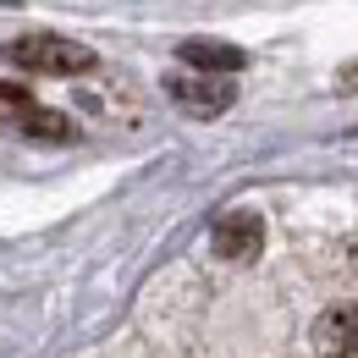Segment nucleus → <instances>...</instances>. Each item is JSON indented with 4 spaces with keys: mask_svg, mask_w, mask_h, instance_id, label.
Wrapping results in <instances>:
<instances>
[{
    "mask_svg": "<svg viewBox=\"0 0 358 358\" xmlns=\"http://www.w3.org/2000/svg\"><path fill=\"white\" fill-rule=\"evenodd\" d=\"M314 353L320 358H358V303H336L314 320Z\"/></svg>",
    "mask_w": 358,
    "mask_h": 358,
    "instance_id": "obj_3",
    "label": "nucleus"
},
{
    "mask_svg": "<svg viewBox=\"0 0 358 358\" xmlns=\"http://www.w3.org/2000/svg\"><path fill=\"white\" fill-rule=\"evenodd\" d=\"M182 61L199 66V72H237V66H243V50H231V45H182Z\"/></svg>",
    "mask_w": 358,
    "mask_h": 358,
    "instance_id": "obj_6",
    "label": "nucleus"
},
{
    "mask_svg": "<svg viewBox=\"0 0 358 358\" xmlns=\"http://www.w3.org/2000/svg\"><path fill=\"white\" fill-rule=\"evenodd\" d=\"M166 94L193 116H221L231 105V83H210V78H166Z\"/></svg>",
    "mask_w": 358,
    "mask_h": 358,
    "instance_id": "obj_5",
    "label": "nucleus"
},
{
    "mask_svg": "<svg viewBox=\"0 0 358 358\" xmlns=\"http://www.w3.org/2000/svg\"><path fill=\"white\" fill-rule=\"evenodd\" d=\"M210 243H215V254H221V259H254V254H259V243H265V221H259L254 210H231V215L215 221Z\"/></svg>",
    "mask_w": 358,
    "mask_h": 358,
    "instance_id": "obj_4",
    "label": "nucleus"
},
{
    "mask_svg": "<svg viewBox=\"0 0 358 358\" xmlns=\"http://www.w3.org/2000/svg\"><path fill=\"white\" fill-rule=\"evenodd\" d=\"M342 254H348V270H353V275H358V231H353V237H348V248H342Z\"/></svg>",
    "mask_w": 358,
    "mask_h": 358,
    "instance_id": "obj_7",
    "label": "nucleus"
},
{
    "mask_svg": "<svg viewBox=\"0 0 358 358\" xmlns=\"http://www.w3.org/2000/svg\"><path fill=\"white\" fill-rule=\"evenodd\" d=\"M6 61L22 66V72H39V78H83L94 72V50L78 39H61V34H28V39H11Z\"/></svg>",
    "mask_w": 358,
    "mask_h": 358,
    "instance_id": "obj_1",
    "label": "nucleus"
},
{
    "mask_svg": "<svg viewBox=\"0 0 358 358\" xmlns=\"http://www.w3.org/2000/svg\"><path fill=\"white\" fill-rule=\"evenodd\" d=\"M0 127L6 133H22V138H39V143H66V138L78 133L66 116H55L50 105H39L28 89H17V83H0Z\"/></svg>",
    "mask_w": 358,
    "mask_h": 358,
    "instance_id": "obj_2",
    "label": "nucleus"
},
{
    "mask_svg": "<svg viewBox=\"0 0 358 358\" xmlns=\"http://www.w3.org/2000/svg\"><path fill=\"white\" fill-rule=\"evenodd\" d=\"M342 83H348V89H358V66H353V72H348V78H342Z\"/></svg>",
    "mask_w": 358,
    "mask_h": 358,
    "instance_id": "obj_8",
    "label": "nucleus"
}]
</instances>
